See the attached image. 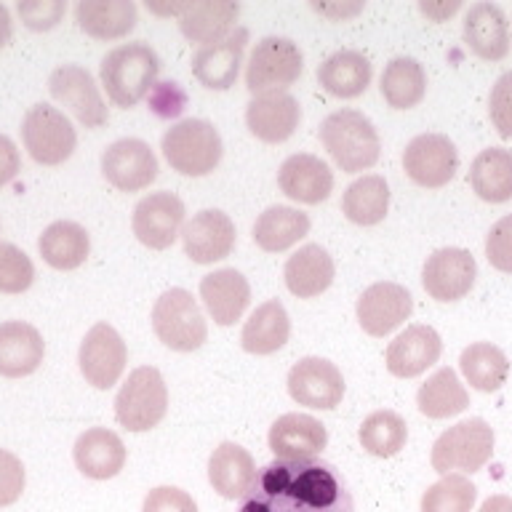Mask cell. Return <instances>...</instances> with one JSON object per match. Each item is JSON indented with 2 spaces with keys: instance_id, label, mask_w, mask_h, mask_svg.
<instances>
[{
  "instance_id": "1",
  "label": "cell",
  "mask_w": 512,
  "mask_h": 512,
  "mask_svg": "<svg viewBox=\"0 0 512 512\" xmlns=\"http://www.w3.org/2000/svg\"><path fill=\"white\" fill-rule=\"evenodd\" d=\"M240 512H355V499L331 462L275 459L262 467Z\"/></svg>"
},
{
  "instance_id": "2",
  "label": "cell",
  "mask_w": 512,
  "mask_h": 512,
  "mask_svg": "<svg viewBox=\"0 0 512 512\" xmlns=\"http://www.w3.org/2000/svg\"><path fill=\"white\" fill-rule=\"evenodd\" d=\"M160 72V56L147 43H126L107 51L99 64V78L112 104L123 110L150 94Z\"/></svg>"
},
{
  "instance_id": "3",
  "label": "cell",
  "mask_w": 512,
  "mask_h": 512,
  "mask_svg": "<svg viewBox=\"0 0 512 512\" xmlns=\"http://www.w3.org/2000/svg\"><path fill=\"white\" fill-rule=\"evenodd\" d=\"M320 142L344 174L366 171L376 166V160L382 155V139L376 126L363 112L350 110V107L331 112L320 123Z\"/></svg>"
},
{
  "instance_id": "4",
  "label": "cell",
  "mask_w": 512,
  "mask_h": 512,
  "mask_svg": "<svg viewBox=\"0 0 512 512\" xmlns=\"http://www.w3.org/2000/svg\"><path fill=\"white\" fill-rule=\"evenodd\" d=\"M160 150H163V158L176 174L200 179V176H208L219 166V160L224 155V144L214 123L187 118L168 128L163 139H160Z\"/></svg>"
},
{
  "instance_id": "5",
  "label": "cell",
  "mask_w": 512,
  "mask_h": 512,
  "mask_svg": "<svg viewBox=\"0 0 512 512\" xmlns=\"http://www.w3.org/2000/svg\"><path fill=\"white\" fill-rule=\"evenodd\" d=\"M168 411L166 379L155 366L134 368L115 398V419L123 430L147 432L163 422Z\"/></svg>"
},
{
  "instance_id": "6",
  "label": "cell",
  "mask_w": 512,
  "mask_h": 512,
  "mask_svg": "<svg viewBox=\"0 0 512 512\" xmlns=\"http://www.w3.org/2000/svg\"><path fill=\"white\" fill-rule=\"evenodd\" d=\"M494 430L486 419H464V422L448 427L432 446V470L448 475L451 470L478 472L483 470L494 456Z\"/></svg>"
},
{
  "instance_id": "7",
  "label": "cell",
  "mask_w": 512,
  "mask_h": 512,
  "mask_svg": "<svg viewBox=\"0 0 512 512\" xmlns=\"http://www.w3.org/2000/svg\"><path fill=\"white\" fill-rule=\"evenodd\" d=\"M152 331L174 352H195L208 339L206 318L184 288H168L158 296L152 307Z\"/></svg>"
},
{
  "instance_id": "8",
  "label": "cell",
  "mask_w": 512,
  "mask_h": 512,
  "mask_svg": "<svg viewBox=\"0 0 512 512\" xmlns=\"http://www.w3.org/2000/svg\"><path fill=\"white\" fill-rule=\"evenodd\" d=\"M22 144L40 166H62L78 147V134L59 107L35 104L22 118Z\"/></svg>"
},
{
  "instance_id": "9",
  "label": "cell",
  "mask_w": 512,
  "mask_h": 512,
  "mask_svg": "<svg viewBox=\"0 0 512 512\" xmlns=\"http://www.w3.org/2000/svg\"><path fill=\"white\" fill-rule=\"evenodd\" d=\"M302 70L304 56L294 40L270 35V38L259 40L251 51L246 67V88L254 96L286 91L299 80Z\"/></svg>"
},
{
  "instance_id": "10",
  "label": "cell",
  "mask_w": 512,
  "mask_h": 512,
  "mask_svg": "<svg viewBox=\"0 0 512 512\" xmlns=\"http://www.w3.org/2000/svg\"><path fill=\"white\" fill-rule=\"evenodd\" d=\"M128 363V347L110 323L88 328L78 350L80 374L94 390H110L118 384Z\"/></svg>"
},
{
  "instance_id": "11",
  "label": "cell",
  "mask_w": 512,
  "mask_h": 512,
  "mask_svg": "<svg viewBox=\"0 0 512 512\" xmlns=\"http://www.w3.org/2000/svg\"><path fill=\"white\" fill-rule=\"evenodd\" d=\"M187 208L182 198L174 192H150L147 198L136 203L134 216H131V230L142 246L152 251H166L182 238Z\"/></svg>"
},
{
  "instance_id": "12",
  "label": "cell",
  "mask_w": 512,
  "mask_h": 512,
  "mask_svg": "<svg viewBox=\"0 0 512 512\" xmlns=\"http://www.w3.org/2000/svg\"><path fill=\"white\" fill-rule=\"evenodd\" d=\"M403 171L414 184L427 190L446 187L459 171V152L446 134H419L406 144Z\"/></svg>"
},
{
  "instance_id": "13",
  "label": "cell",
  "mask_w": 512,
  "mask_h": 512,
  "mask_svg": "<svg viewBox=\"0 0 512 512\" xmlns=\"http://www.w3.org/2000/svg\"><path fill=\"white\" fill-rule=\"evenodd\" d=\"M48 91L56 102L64 104L86 128H102L110 120L94 75L80 64H62L51 72Z\"/></svg>"
},
{
  "instance_id": "14",
  "label": "cell",
  "mask_w": 512,
  "mask_h": 512,
  "mask_svg": "<svg viewBox=\"0 0 512 512\" xmlns=\"http://www.w3.org/2000/svg\"><path fill=\"white\" fill-rule=\"evenodd\" d=\"M411 312H414L411 291L400 283H390V280H379L374 286H368L355 304L360 328L376 339H382V336L403 326L411 318Z\"/></svg>"
},
{
  "instance_id": "15",
  "label": "cell",
  "mask_w": 512,
  "mask_h": 512,
  "mask_svg": "<svg viewBox=\"0 0 512 512\" xmlns=\"http://www.w3.org/2000/svg\"><path fill=\"white\" fill-rule=\"evenodd\" d=\"M478 278V264L467 248H438L427 256L422 270L424 291L435 302H459L470 294Z\"/></svg>"
},
{
  "instance_id": "16",
  "label": "cell",
  "mask_w": 512,
  "mask_h": 512,
  "mask_svg": "<svg viewBox=\"0 0 512 512\" xmlns=\"http://www.w3.org/2000/svg\"><path fill=\"white\" fill-rule=\"evenodd\" d=\"M288 395L299 406L331 411L344 398V376L336 363L326 358H302L288 371Z\"/></svg>"
},
{
  "instance_id": "17",
  "label": "cell",
  "mask_w": 512,
  "mask_h": 512,
  "mask_svg": "<svg viewBox=\"0 0 512 512\" xmlns=\"http://www.w3.org/2000/svg\"><path fill=\"white\" fill-rule=\"evenodd\" d=\"M158 158L142 139H118L102 152L104 179L120 192L147 190L158 179Z\"/></svg>"
},
{
  "instance_id": "18",
  "label": "cell",
  "mask_w": 512,
  "mask_h": 512,
  "mask_svg": "<svg viewBox=\"0 0 512 512\" xmlns=\"http://www.w3.org/2000/svg\"><path fill=\"white\" fill-rule=\"evenodd\" d=\"M235 238H238L235 222L219 208L198 211L182 227L184 254L195 264H214L227 259L235 248Z\"/></svg>"
},
{
  "instance_id": "19",
  "label": "cell",
  "mask_w": 512,
  "mask_h": 512,
  "mask_svg": "<svg viewBox=\"0 0 512 512\" xmlns=\"http://www.w3.org/2000/svg\"><path fill=\"white\" fill-rule=\"evenodd\" d=\"M248 46V30L238 27L227 38L200 46L192 56V75L211 91H227L238 80L240 64Z\"/></svg>"
},
{
  "instance_id": "20",
  "label": "cell",
  "mask_w": 512,
  "mask_h": 512,
  "mask_svg": "<svg viewBox=\"0 0 512 512\" xmlns=\"http://www.w3.org/2000/svg\"><path fill=\"white\" fill-rule=\"evenodd\" d=\"M443 352V339L432 326H408L403 334H398L387 344L384 363L387 371L398 379H414L424 374L427 368L435 366Z\"/></svg>"
},
{
  "instance_id": "21",
  "label": "cell",
  "mask_w": 512,
  "mask_h": 512,
  "mask_svg": "<svg viewBox=\"0 0 512 512\" xmlns=\"http://www.w3.org/2000/svg\"><path fill=\"white\" fill-rule=\"evenodd\" d=\"M302 120V107L288 91L254 96L246 107L248 131L264 144H280L294 136Z\"/></svg>"
},
{
  "instance_id": "22",
  "label": "cell",
  "mask_w": 512,
  "mask_h": 512,
  "mask_svg": "<svg viewBox=\"0 0 512 512\" xmlns=\"http://www.w3.org/2000/svg\"><path fill=\"white\" fill-rule=\"evenodd\" d=\"M278 187L286 198L296 200V203L318 206L334 192V171L318 155L296 152L283 160L278 171Z\"/></svg>"
},
{
  "instance_id": "23",
  "label": "cell",
  "mask_w": 512,
  "mask_h": 512,
  "mask_svg": "<svg viewBox=\"0 0 512 512\" xmlns=\"http://www.w3.org/2000/svg\"><path fill=\"white\" fill-rule=\"evenodd\" d=\"M200 299L216 326H232L243 318V312L251 304V283L235 267H222V270L203 275Z\"/></svg>"
},
{
  "instance_id": "24",
  "label": "cell",
  "mask_w": 512,
  "mask_h": 512,
  "mask_svg": "<svg viewBox=\"0 0 512 512\" xmlns=\"http://www.w3.org/2000/svg\"><path fill=\"white\" fill-rule=\"evenodd\" d=\"M270 451L278 459H315L326 448V424L310 414H283L270 427Z\"/></svg>"
},
{
  "instance_id": "25",
  "label": "cell",
  "mask_w": 512,
  "mask_h": 512,
  "mask_svg": "<svg viewBox=\"0 0 512 512\" xmlns=\"http://www.w3.org/2000/svg\"><path fill=\"white\" fill-rule=\"evenodd\" d=\"M126 443L120 440L118 432L107 427H91L75 440L72 459L86 478L110 480L126 467Z\"/></svg>"
},
{
  "instance_id": "26",
  "label": "cell",
  "mask_w": 512,
  "mask_h": 512,
  "mask_svg": "<svg viewBox=\"0 0 512 512\" xmlns=\"http://www.w3.org/2000/svg\"><path fill=\"white\" fill-rule=\"evenodd\" d=\"M46 355V342L35 326L24 320L0 323V376L22 379L35 374Z\"/></svg>"
},
{
  "instance_id": "27",
  "label": "cell",
  "mask_w": 512,
  "mask_h": 512,
  "mask_svg": "<svg viewBox=\"0 0 512 512\" xmlns=\"http://www.w3.org/2000/svg\"><path fill=\"white\" fill-rule=\"evenodd\" d=\"M464 40L475 56L499 62L510 54V22L496 3H475L464 16Z\"/></svg>"
},
{
  "instance_id": "28",
  "label": "cell",
  "mask_w": 512,
  "mask_h": 512,
  "mask_svg": "<svg viewBox=\"0 0 512 512\" xmlns=\"http://www.w3.org/2000/svg\"><path fill=\"white\" fill-rule=\"evenodd\" d=\"M256 462L238 443H222L208 459V483L224 499H246L256 486Z\"/></svg>"
},
{
  "instance_id": "29",
  "label": "cell",
  "mask_w": 512,
  "mask_h": 512,
  "mask_svg": "<svg viewBox=\"0 0 512 512\" xmlns=\"http://www.w3.org/2000/svg\"><path fill=\"white\" fill-rule=\"evenodd\" d=\"M336 275V264L326 248L318 243H307L299 251L288 256L283 267L286 288L299 299H315L331 288Z\"/></svg>"
},
{
  "instance_id": "30",
  "label": "cell",
  "mask_w": 512,
  "mask_h": 512,
  "mask_svg": "<svg viewBox=\"0 0 512 512\" xmlns=\"http://www.w3.org/2000/svg\"><path fill=\"white\" fill-rule=\"evenodd\" d=\"M78 30L94 40L126 38L139 22V11L131 0H80L75 6Z\"/></svg>"
},
{
  "instance_id": "31",
  "label": "cell",
  "mask_w": 512,
  "mask_h": 512,
  "mask_svg": "<svg viewBox=\"0 0 512 512\" xmlns=\"http://www.w3.org/2000/svg\"><path fill=\"white\" fill-rule=\"evenodd\" d=\"M371 75H374V67L368 62V56L352 48L336 51L318 67L320 88L336 99H358L360 94H366V88L371 86Z\"/></svg>"
},
{
  "instance_id": "32",
  "label": "cell",
  "mask_w": 512,
  "mask_h": 512,
  "mask_svg": "<svg viewBox=\"0 0 512 512\" xmlns=\"http://www.w3.org/2000/svg\"><path fill=\"white\" fill-rule=\"evenodd\" d=\"M38 251L48 267L70 272L78 270L80 264H86L88 254H91V238L83 224L62 219V222L48 224L43 230V235L38 238Z\"/></svg>"
},
{
  "instance_id": "33",
  "label": "cell",
  "mask_w": 512,
  "mask_h": 512,
  "mask_svg": "<svg viewBox=\"0 0 512 512\" xmlns=\"http://www.w3.org/2000/svg\"><path fill=\"white\" fill-rule=\"evenodd\" d=\"M310 216L291 206H270L256 216L254 243L267 254H280L307 238Z\"/></svg>"
},
{
  "instance_id": "34",
  "label": "cell",
  "mask_w": 512,
  "mask_h": 512,
  "mask_svg": "<svg viewBox=\"0 0 512 512\" xmlns=\"http://www.w3.org/2000/svg\"><path fill=\"white\" fill-rule=\"evenodd\" d=\"M291 336V318L278 299L259 304L240 331V347L251 355H272Z\"/></svg>"
},
{
  "instance_id": "35",
  "label": "cell",
  "mask_w": 512,
  "mask_h": 512,
  "mask_svg": "<svg viewBox=\"0 0 512 512\" xmlns=\"http://www.w3.org/2000/svg\"><path fill=\"white\" fill-rule=\"evenodd\" d=\"M240 6L230 0H208V3H187L179 16V30L192 43H216L227 38L238 19Z\"/></svg>"
},
{
  "instance_id": "36",
  "label": "cell",
  "mask_w": 512,
  "mask_h": 512,
  "mask_svg": "<svg viewBox=\"0 0 512 512\" xmlns=\"http://www.w3.org/2000/svg\"><path fill=\"white\" fill-rule=\"evenodd\" d=\"M416 406L427 419H451L467 411L470 392L459 382L454 368H438L416 392Z\"/></svg>"
},
{
  "instance_id": "37",
  "label": "cell",
  "mask_w": 512,
  "mask_h": 512,
  "mask_svg": "<svg viewBox=\"0 0 512 512\" xmlns=\"http://www.w3.org/2000/svg\"><path fill=\"white\" fill-rule=\"evenodd\" d=\"M470 187L486 203L512 200V152L488 147L470 163Z\"/></svg>"
},
{
  "instance_id": "38",
  "label": "cell",
  "mask_w": 512,
  "mask_h": 512,
  "mask_svg": "<svg viewBox=\"0 0 512 512\" xmlns=\"http://www.w3.org/2000/svg\"><path fill=\"white\" fill-rule=\"evenodd\" d=\"M387 211H390V184L384 176H360L344 190L342 214L358 227H374L384 222Z\"/></svg>"
},
{
  "instance_id": "39",
  "label": "cell",
  "mask_w": 512,
  "mask_h": 512,
  "mask_svg": "<svg viewBox=\"0 0 512 512\" xmlns=\"http://www.w3.org/2000/svg\"><path fill=\"white\" fill-rule=\"evenodd\" d=\"M379 88L392 110H411L427 94V72L411 56H398L384 67Z\"/></svg>"
},
{
  "instance_id": "40",
  "label": "cell",
  "mask_w": 512,
  "mask_h": 512,
  "mask_svg": "<svg viewBox=\"0 0 512 512\" xmlns=\"http://www.w3.org/2000/svg\"><path fill=\"white\" fill-rule=\"evenodd\" d=\"M459 368L467 384L478 392L502 390V384L510 376V360L491 342L470 344L459 358Z\"/></svg>"
},
{
  "instance_id": "41",
  "label": "cell",
  "mask_w": 512,
  "mask_h": 512,
  "mask_svg": "<svg viewBox=\"0 0 512 512\" xmlns=\"http://www.w3.org/2000/svg\"><path fill=\"white\" fill-rule=\"evenodd\" d=\"M360 446L366 448L371 456L379 459H390L406 448L408 440V424L406 419L395 411H374L363 419L358 430Z\"/></svg>"
},
{
  "instance_id": "42",
  "label": "cell",
  "mask_w": 512,
  "mask_h": 512,
  "mask_svg": "<svg viewBox=\"0 0 512 512\" xmlns=\"http://www.w3.org/2000/svg\"><path fill=\"white\" fill-rule=\"evenodd\" d=\"M478 488L464 475H443L422 496V512H472Z\"/></svg>"
},
{
  "instance_id": "43",
  "label": "cell",
  "mask_w": 512,
  "mask_h": 512,
  "mask_svg": "<svg viewBox=\"0 0 512 512\" xmlns=\"http://www.w3.org/2000/svg\"><path fill=\"white\" fill-rule=\"evenodd\" d=\"M35 283V264L14 243H0V294H24Z\"/></svg>"
},
{
  "instance_id": "44",
  "label": "cell",
  "mask_w": 512,
  "mask_h": 512,
  "mask_svg": "<svg viewBox=\"0 0 512 512\" xmlns=\"http://www.w3.org/2000/svg\"><path fill=\"white\" fill-rule=\"evenodd\" d=\"M488 115L494 123L496 134L502 139H512V72H504L488 94Z\"/></svg>"
},
{
  "instance_id": "45",
  "label": "cell",
  "mask_w": 512,
  "mask_h": 512,
  "mask_svg": "<svg viewBox=\"0 0 512 512\" xmlns=\"http://www.w3.org/2000/svg\"><path fill=\"white\" fill-rule=\"evenodd\" d=\"M16 11L22 16V22L27 30L48 32L62 22L64 11H67V3H64V0H27V3H19Z\"/></svg>"
},
{
  "instance_id": "46",
  "label": "cell",
  "mask_w": 512,
  "mask_h": 512,
  "mask_svg": "<svg viewBox=\"0 0 512 512\" xmlns=\"http://www.w3.org/2000/svg\"><path fill=\"white\" fill-rule=\"evenodd\" d=\"M486 259L499 272L512 275V214L502 216L486 235Z\"/></svg>"
},
{
  "instance_id": "47",
  "label": "cell",
  "mask_w": 512,
  "mask_h": 512,
  "mask_svg": "<svg viewBox=\"0 0 512 512\" xmlns=\"http://www.w3.org/2000/svg\"><path fill=\"white\" fill-rule=\"evenodd\" d=\"M24 483H27V475H24L22 459L0 448V507H11L19 502Z\"/></svg>"
},
{
  "instance_id": "48",
  "label": "cell",
  "mask_w": 512,
  "mask_h": 512,
  "mask_svg": "<svg viewBox=\"0 0 512 512\" xmlns=\"http://www.w3.org/2000/svg\"><path fill=\"white\" fill-rule=\"evenodd\" d=\"M147 102H150V110L163 120L179 118L187 107V94L184 88L176 83V80H163V83H155L152 91L147 94Z\"/></svg>"
},
{
  "instance_id": "49",
  "label": "cell",
  "mask_w": 512,
  "mask_h": 512,
  "mask_svg": "<svg viewBox=\"0 0 512 512\" xmlns=\"http://www.w3.org/2000/svg\"><path fill=\"white\" fill-rule=\"evenodd\" d=\"M142 512H198V504L182 488L158 486L144 496Z\"/></svg>"
},
{
  "instance_id": "50",
  "label": "cell",
  "mask_w": 512,
  "mask_h": 512,
  "mask_svg": "<svg viewBox=\"0 0 512 512\" xmlns=\"http://www.w3.org/2000/svg\"><path fill=\"white\" fill-rule=\"evenodd\" d=\"M19 171H22V155L16 150L14 139L0 134V187L14 182Z\"/></svg>"
},
{
  "instance_id": "51",
  "label": "cell",
  "mask_w": 512,
  "mask_h": 512,
  "mask_svg": "<svg viewBox=\"0 0 512 512\" xmlns=\"http://www.w3.org/2000/svg\"><path fill=\"white\" fill-rule=\"evenodd\" d=\"M312 8L318 11V14L323 16H331V19H350V16L360 14L363 11V3H336V6H331V3H312Z\"/></svg>"
},
{
  "instance_id": "52",
  "label": "cell",
  "mask_w": 512,
  "mask_h": 512,
  "mask_svg": "<svg viewBox=\"0 0 512 512\" xmlns=\"http://www.w3.org/2000/svg\"><path fill=\"white\" fill-rule=\"evenodd\" d=\"M419 8H422V14L432 16L435 22H443L446 16H451L459 11V0H454V3H440V6H435V3H422Z\"/></svg>"
},
{
  "instance_id": "53",
  "label": "cell",
  "mask_w": 512,
  "mask_h": 512,
  "mask_svg": "<svg viewBox=\"0 0 512 512\" xmlns=\"http://www.w3.org/2000/svg\"><path fill=\"white\" fill-rule=\"evenodd\" d=\"M14 38V22H11V14H8V8L0 3V48H6Z\"/></svg>"
},
{
  "instance_id": "54",
  "label": "cell",
  "mask_w": 512,
  "mask_h": 512,
  "mask_svg": "<svg viewBox=\"0 0 512 512\" xmlns=\"http://www.w3.org/2000/svg\"><path fill=\"white\" fill-rule=\"evenodd\" d=\"M480 512H512V499L504 494H496V496H488Z\"/></svg>"
}]
</instances>
